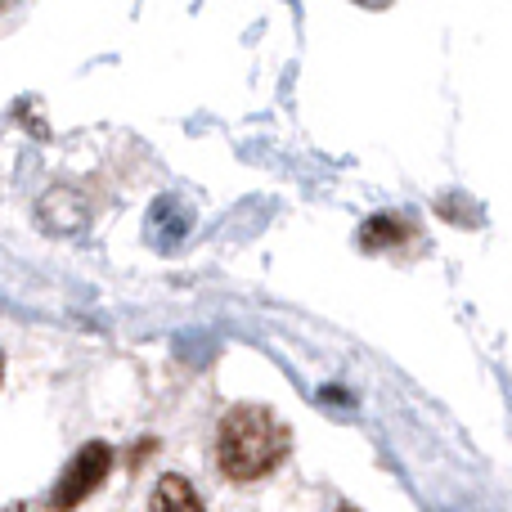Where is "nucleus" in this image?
<instances>
[{
	"instance_id": "obj_5",
	"label": "nucleus",
	"mask_w": 512,
	"mask_h": 512,
	"mask_svg": "<svg viewBox=\"0 0 512 512\" xmlns=\"http://www.w3.org/2000/svg\"><path fill=\"white\" fill-rule=\"evenodd\" d=\"M364 9H378V5H391V0H360Z\"/></svg>"
},
{
	"instance_id": "obj_8",
	"label": "nucleus",
	"mask_w": 512,
	"mask_h": 512,
	"mask_svg": "<svg viewBox=\"0 0 512 512\" xmlns=\"http://www.w3.org/2000/svg\"><path fill=\"white\" fill-rule=\"evenodd\" d=\"M9 512H32V508H9Z\"/></svg>"
},
{
	"instance_id": "obj_4",
	"label": "nucleus",
	"mask_w": 512,
	"mask_h": 512,
	"mask_svg": "<svg viewBox=\"0 0 512 512\" xmlns=\"http://www.w3.org/2000/svg\"><path fill=\"white\" fill-rule=\"evenodd\" d=\"M409 234V225L400 221V216H378V221L364 225V248H391V243H400Z\"/></svg>"
},
{
	"instance_id": "obj_1",
	"label": "nucleus",
	"mask_w": 512,
	"mask_h": 512,
	"mask_svg": "<svg viewBox=\"0 0 512 512\" xmlns=\"http://www.w3.org/2000/svg\"><path fill=\"white\" fill-rule=\"evenodd\" d=\"M288 454V427L261 405H239L221 418L216 432V463L230 481L248 486V481L270 477Z\"/></svg>"
},
{
	"instance_id": "obj_7",
	"label": "nucleus",
	"mask_w": 512,
	"mask_h": 512,
	"mask_svg": "<svg viewBox=\"0 0 512 512\" xmlns=\"http://www.w3.org/2000/svg\"><path fill=\"white\" fill-rule=\"evenodd\" d=\"M0 378H5V355H0Z\"/></svg>"
},
{
	"instance_id": "obj_6",
	"label": "nucleus",
	"mask_w": 512,
	"mask_h": 512,
	"mask_svg": "<svg viewBox=\"0 0 512 512\" xmlns=\"http://www.w3.org/2000/svg\"><path fill=\"white\" fill-rule=\"evenodd\" d=\"M9 5H14V0H0V14H5V9H9Z\"/></svg>"
},
{
	"instance_id": "obj_3",
	"label": "nucleus",
	"mask_w": 512,
	"mask_h": 512,
	"mask_svg": "<svg viewBox=\"0 0 512 512\" xmlns=\"http://www.w3.org/2000/svg\"><path fill=\"white\" fill-rule=\"evenodd\" d=\"M149 512H203V499H198V490L189 486L185 477H162L158 486H153V499H149Z\"/></svg>"
},
{
	"instance_id": "obj_2",
	"label": "nucleus",
	"mask_w": 512,
	"mask_h": 512,
	"mask_svg": "<svg viewBox=\"0 0 512 512\" xmlns=\"http://www.w3.org/2000/svg\"><path fill=\"white\" fill-rule=\"evenodd\" d=\"M108 472H113V450H108L104 441L81 445V450L68 459V468L59 472V481H54L50 508H54V512H72V508L81 504V499H90L99 486H104Z\"/></svg>"
},
{
	"instance_id": "obj_9",
	"label": "nucleus",
	"mask_w": 512,
	"mask_h": 512,
	"mask_svg": "<svg viewBox=\"0 0 512 512\" xmlns=\"http://www.w3.org/2000/svg\"><path fill=\"white\" fill-rule=\"evenodd\" d=\"M337 512H360V508H337Z\"/></svg>"
}]
</instances>
